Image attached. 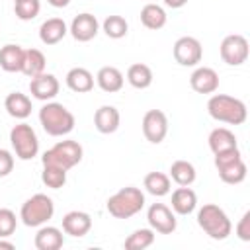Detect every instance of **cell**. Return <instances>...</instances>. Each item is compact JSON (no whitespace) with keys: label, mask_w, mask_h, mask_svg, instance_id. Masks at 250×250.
<instances>
[{"label":"cell","mask_w":250,"mask_h":250,"mask_svg":"<svg viewBox=\"0 0 250 250\" xmlns=\"http://www.w3.org/2000/svg\"><path fill=\"white\" fill-rule=\"evenodd\" d=\"M207 113L219 121V123H227V125H242L248 117V109L246 104L234 96H227V94H213L207 100Z\"/></svg>","instance_id":"obj_1"},{"label":"cell","mask_w":250,"mask_h":250,"mask_svg":"<svg viewBox=\"0 0 250 250\" xmlns=\"http://www.w3.org/2000/svg\"><path fill=\"white\" fill-rule=\"evenodd\" d=\"M39 123L43 127V131L51 137H64L68 135L74 125L76 119L72 115L70 109H66L62 104L59 102H45L39 109Z\"/></svg>","instance_id":"obj_2"},{"label":"cell","mask_w":250,"mask_h":250,"mask_svg":"<svg viewBox=\"0 0 250 250\" xmlns=\"http://www.w3.org/2000/svg\"><path fill=\"white\" fill-rule=\"evenodd\" d=\"M145 193L135 186H125L107 197L105 209L113 219H131L145 207Z\"/></svg>","instance_id":"obj_3"},{"label":"cell","mask_w":250,"mask_h":250,"mask_svg":"<svg viewBox=\"0 0 250 250\" xmlns=\"http://www.w3.org/2000/svg\"><path fill=\"white\" fill-rule=\"evenodd\" d=\"M197 225L199 229L213 240H225L232 232V223L223 207L215 203H205L197 211Z\"/></svg>","instance_id":"obj_4"},{"label":"cell","mask_w":250,"mask_h":250,"mask_svg":"<svg viewBox=\"0 0 250 250\" xmlns=\"http://www.w3.org/2000/svg\"><path fill=\"white\" fill-rule=\"evenodd\" d=\"M55 215V203L47 193H35L27 197L21 203L20 219L25 227L39 229L41 225H47Z\"/></svg>","instance_id":"obj_5"},{"label":"cell","mask_w":250,"mask_h":250,"mask_svg":"<svg viewBox=\"0 0 250 250\" xmlns=\"http://www.w3.org/2000/svg\"><path fill=\"white\" fill-rule=\"evenodd\" d=\"M82 154H84V148L78 141L64 139V141H59L57 145H53L51 148H47L41 156V162H43V166L45 164L59 166V168L68 172L70 168H74L82 160Z\"/></svg>","instance_id":"obj_6"},{"label":"cell","mask_w":250,"mask_h":250,"mask_svg":"<svg viewBox=\"0 0 250 250\" xmlns=\"http://www.w3.org/2000/svg\"><path fill=\"white\" fill-rule=\"evenodd\" d=\"M10 145L20 160H33L39 154V139L29 123H18L10 129Z\"/></svg>","instance_id":"obj_7"},{"label":"cell","mask_w":250,"mask_h":250,"mask_svg":"<svg viewBox=\"0 0 250 250\" xmlns=\"http://www.w3.org/2000/svg\"><path fill=\"white\" fill-rule=\"evenodd\" d=\"M219 53L223 62H227L229 66H240L248 61V53H250L248 39L240 33H230L221 41Z\"/></svg>","instance_id":"obj_8"},{"label":"cell","mask_w":250,"mask_h":250,"mask_svg":"<svg viewBox=\"0 0 250 250\" xmlns=\"http://www.w3.org/2000/svg\"><path fill=\"white\" fill-rule=\"evenodd\" d=\"M172 55L180 66H197L203 59V47H201L199 39H195L191 35H184L174 43Z\"/></svg>","instance_id":"obj_9"},{"label":"cell","mask_w":250,"mask_h":250,"mask_svg":"<svg viewBox=\"0 0 250 250\" xmlns=\"http://www.w3.org/2000/svg\"><path fill=\"white\" fill-rule=\"evenodd\" d=\"M143 135L148 143L160 145L168 135V117L162 109H148L141 121Z\"/></svg>","instance_id":"obj_10"},{"label":"cell","mask_w":250,"mask_h":250,"mask_svg":"<svg viewBox=\"0 0 250 250\" xmlns=\"http://www.w3.org/2000/svg\"><path fill=\"white\" fill-rule=\"evenodd\" d=\"M146 221L148 227L158 234H172L178 229L176 213L164 203H152L146 209Z\"/></svg>","instance_id":"obj_11"},{"label":"cell","mask_w":250,"mask_h":250,"mask_svg":"<svg viewBox=\"0 0 250 250\" xmlns=\"http://www.w3.org/2000/svg\"><path fill=\"white\" fill-rule=\"evenodd\" d=\"M100 31V21L94 14L90 12H82L78 16H74V20L68 25V33L72 35L74 41L78 43H88L92 41Z\"/></svg>","instance_id":"obj_12"},{"label":"cell","mask_w":250,"mask_h":250,"mask_svg":"<svg viewBox=\"0 0 250 250\" xmlns=\"http://www.w3.org/2000/svg\"><path fill=\"white\" fill-rule=\"evenodd\" d=\"M59 90H61V84H59L57 76L51 72H41L29 80V94L39 102L55 100Z\"/></svg>","instance_id":"obj_13"},{"label":"cell","mask_w":250,"mask_h":250,"mask_svg":"<svg viewBox=\"0 0 250 250\" xmlns=\"http://www.w3.org/2000/svg\"><path fill=\"white\" fill-rule=\"evenodd\" d=\"M189 86L197 94H215L219 90V74L211 66H197L189 76Z\"/></svg>","instance_id":"obj_14"},{"label":"cell","mask_w":250,"mask_h":250,"mask_svg":"<svg viewBox=\"0 0 250 250\" xmlns=\"http://www.w3.org/2000/svg\"><path fill=\"white\" fill-rule=\"evenodd\" d=\"M92 229V217L86 211H68L62 217V232L72 238H82Z\"/></svg>","instance_id":"obj_15"},{"label":"cell","mask_w":250,"mask_h":250,"mask_svg":"<svg viewBox=\"0 0 250 250\" xmlns=\"http://www.w3.org/2000/svg\"><path fill=\"white\" fill-rule=\"evenodd\" d=\"M121 113L115 105H100L94 113V127L102 135H111L119 129Z\"/></svg>","instance_id":"obj_16"},{"label":"cell","mask_w":250,"mask_h":250,"mask_svg":"<svg viewBox=\"0 0 250 250\" xmlns=\"http://www.w3.org/2000/svg\"><path fill=\"white\" fill-rule=\"evenodd\" d=\"M170 203H172L170 209L176 215L186 217V215H191L195 211V207H197V195H195V191L189 186H180V188H176L172 191V201Z\"/></svg>","instance_id":"obj_17"},{"label":"cell","mask_w":250,"mask_h":250,"mask_svg":"<svg viewBox=\"0 0 250 250\" xmlns=\"http://www.w3.org/2000/svg\"><path fill=\"white\" fill-rule=\"evenodd\" d=\"M68 33V25L62 18H49L39 25V39L43 45H57Z\"/></svg>","instance_id":"obj_18"},{"label":"cell","mask_w":250,"mask_h":250,"mask_svg":"<svg viewBox=\"0 0 250 250\" xmlns=\"http://www.w3.org/2000/svg\"><path fill=\"white\" fill-rule=\"evenodd\" d=\"M96 84L100 86L102 92L105 94H115L123 88L125 76L117 66H102L96 74Z\"/></svg>","instance_id":"obj_19"},{"label":"cell","mask_w":250,"mask_h":250,"mask_svg":"<svg viewBox=\"0 0 250 250\" xmlns=\"http://www.w3.org/2000/svg\"><path fill=\"white\" fill-rule=\"evenodd\" d=\"M33 244L37 250H59L64 244V234L57 227L41 225L33 238Z\"/></svg>","instance_id":"obj_20"},{"label":"cell","mask_w":250,"mask_h":250,"mask_svg":"<svg viewBox=\"0 0 250 250\" xmlns=\"http://www.w3.org/2000/svg\"><path fill=\"white\" fill-rule=\"evenodd\" d=\"M4 109L8 111L10 117L23 121V119H27L31 115V109L33 107H31L29 96H25L21 92H10L6 96V100H4Z\"/></svg>","instance_id":"obj_21"},{"label":"cell","mask_w":250,"mask_h":250,"mask_svg":"<svg viewBox=\"0 0 250 250\" xmlns=\"http://www.w3.org/2000/svg\"><path fill=\"white\" fill-rule=\"evenodd\" d=\"M25 49L16 43H6L0 47V68L4 72H21Z\"/></svg>","instance_id":"obj_22"},{"label":"cell","mask_w":250,"mask_h":250,"mask_svg":"<svg viewBox=\"0 0 250 250\" xmlns=\"http://www.w3.org/2000/svg\"><path fill=\"white\" fill-rule=\"evenodd\" d=\"M64 80H66L68 90H72L76 94H86V92H90L94 88V74L88 68H84V66L70 68L66 72Z\"/></svg>","instance_id":"obj_23"},{"label":"cell","mask_w":250,"mask_h":250,"mask_svg":"<svg viewBox=\"0 0 250 250\" xmlns=\"http://www.w3.org/2000/svg\"><path fill=\"white\" fill-rule=\"evenodd\" d=\"M207 143H209V148H211L213 154L238 146L236 135H234L230 129H227V127H215V129L209 133Z\"/></svg>","instance_id":"obj_24"},{"label":"cell","mask_w":250,"mask_h":250,"mask_svg":"<svg viewBox=\"0 0 250 250\" xmlns=\"http://www.w3.org/2000/svg\"><path fill=\"white\" fill-rule=\"evenodd\" d=\"M166 21H168V16H166V10L162 6L152 4V2L143 6V10H141V23L146 29H152V31L162 29L166 25Z\"/></svg>","instance_id":"obj_25"},{"label":"cell","mask_w":250,"mask_h":250,"mask_svg":"<svg viewBox=\"0 0 250 250\" xmlns=\"http://www.w3.org/2000/svg\"><path fill=\"white\" fill-rule=\"evenodd\" d=\"M143 186L154 197H164L172 191V180L164 172H148L143 180Z\"/></svg>","instance_id":"obj_26"},{"label":"cell","mask_w":250,"mask_h":250,"mask_svg":"<svg viewBox=\"0 0 250 250\" xmlns=\"http://www.w3.org/2000/svg\"><path fill=\"white\" fill-rule=\"evenodd\" d=\"M152 70L145 62H135L127 68V82L137 90H146L152 84Z\"/></svg>","instance_id":"obj_27"},{"label":"cell","mask_w":250,"mask_h":250,"mask_svg":"<svg viewBox=\"0 0 250 250\" xmlns=\"http://www.w3.org/2000/svg\"><path fill=\"white\" fill-rule=\"evenodd\" d=\"M170 180L178 186H191L197 178V172H195V166L188 160H176L172 162L170 166Z\"/></svg>","instance_id":"obj_28"},{"label":"cell","mask_w":250,"mask_h":250,"mask_svg":"<svg viewBox=\"0 0 250 250\" xmlns=\"http://www.w3.org/2000/svg\"><path fill=\"white\" fill-rule=\"evenodd\" d=\"M45 64H47V59L43 55V51L39 49H25V55H23V64H21V72L29 78L45 72Z\"/></svg>","instance_id":"obj_29"},{"label":"cell","mask_w":250,"mask_h":250,"mask_svg":"<svg viewBox=\"0 0 250 250\" xmlns=\"http://www.w3.org/2000/svg\"><path fill=\"white\" fill-rule=\"evenodd\" d=\"M154 238H156V232H154L150 227H148V229H137V230H133V232L125 238L123 246H125L127 250H145V248L152 246Z\"/></svg>","instance_id":"obj_30"},{"label":"cell","mask_w":250,"mask_h":250,"mask_svg":"<svg viewBox=\"0 0 250 250\" xmlns=\"http://www.w3.org/2000/svg\"><path fill=\"white\" fill-rule=\"evenodd\" d=\"M217 172H219V178H221L225 184H229V186H238V184H242V182L246 180L248 168H246V162H244V158H242V160H238V162H234V164H229V166H225V168H219Z\"/></svg>","instance_id":"obj_31"},{"label":"cell","mask_w":250,"mask_h":250,"mask_svg":"<svg viewBox=\"0 0 250 250\" xmlns=\"http://www.w3.org/2000/svg\"><path fill=\"white\" fill-rule=\"evenodd\" d=\"M102 29L109 39H123L127 35V31H129V23H127V20L123 16L113 14V16H107L102 21Z\"/></svg>","instance_id":"obj_32"},{"label":"cell","mask_w":250,"mask_h":250,"mask_svg":"<svg viewBox=\"0 0 250 250\" xmlns=\"http://www.w3.org/2000/svg\"><path fill=\"white\" fill-rule=\"evenodd\" d=\"M41 182L47 188H51V189H61L66 184V170H62L59 166L45 164L43 166V172H41Z\"/></svg>","instance_id":"obj_33"},{"label":"cell","mask_w":250,"mask_h":250,"mask_svg":"<svg viewBox=\"0 0 250 250\" xmlns=\"http://www.w3.org/2000/svg\"><path fill=\"white\" fill-rule=\"evenodd\" d=\"M41 12V2L39 0H20L14 2V14L21 21H31L39 16Z\"/></svg>","instance_id":"obj_34"},{"label":"cell","mask_w":250,"mask_h":250,"mask_svg":"<svg viewBox=\"0 0 250 250\" xmlns=\"http://www.w3.org/2000/svg\"><path fill=\"white\" fill-rule=\"evenodd\" d=\"M18 227V217L12 209L0 207V238H10L16 232Z\"/></svg>","instance_id":"obj_35"},{"label":"cell","mask_w":250,"mask_h":250,"mask_svg":"<svg viewBox=\"0 0 250 250\" xmlns=\"http://www.w3.org/2000/svg\"><path fill=\"white\" fill-rule=\"evenodd\" d=\"M238 160H242L240 148H238V146H236V148H229V150H223V152H217V154H215V168L219 170V168H225V166L234 164V162H238Z\"/></svg>","instance_id":"obj_36"},{"label":"cell","mask_w":250,"mask_h":250,"mask_svg":"<svg viewBox=\"0 0 250 250\" xmlns=\"http://www.w3.org/2000/svg\"><path fill=\"white\" fill-rule=\"evenodd\" d=\"M234 234L242 242H250V211H244V215L238 219V223L234 227Z\"/></svg>","instance_id":"obj_37"},{"label":"cell","mask_w":250,"mask_h":250,"mask_svg":"<svg viewBox=\"0 0 250 250\" xmlns=\"http://www.w3.org/2000/svg\"><path fill=\"white\" fill-rule=\"evenodd\" d=\"M14 170V154L6 148H0V178H6Z\"/></svg>","instance_id":"obj_38"},{"label":"cell","mask_w":250,"mask_h":250,"mask_svg":"<svg viewBox=\"0 0 250 250\" xmlns=\"http://www.w3.org/2000/svg\"><path fill=\"white\" fill-rule=\"evenodd\" d=\"M189 0H164V4L168 6V8H172V10H178V8H184L186 4H188Z\"/></svg>","instance_id":"obj_39"},{"label":"cell","mask_w":250,"mask_h":250,"mask_svg":"<svg viewBox=\"0 0 250 250\" xmlns=\"http://www.w3.org/2000/svg\"><path fill=\"white\" fill-rule=\"evenodd\" d=\"M53 8H64V6H68L70 4V0H47Z\"/></svg>","instance_id":"obj_40"},{"label":"cell","mask_w":250,"mask_h":250,"mask_svg":"<svg viewBox=\"0 0 250 250\" xmlns=\"http://www.w3.org/2000/svg\"><path fill=\"white\" fill-rule=\"evenodd\" d=\"M0 248H4V250H14V248H16V244H14L12 240H6V238H0Z\"/></svg>","instance_id":"obj_41"},{"label":"cell","mask_w":250,"mask_h":250,"mask_svg":"<svg viewBox=\"0 0 250 250\" xmlns=\"http://www.w3.org/2000/svg\"><path fill=\"white\" fill-rule=\"evenodd\" d=\"M14 2H20V0H14Z\"/></svg>","instance_id":"obj_42"}]
</instances>
